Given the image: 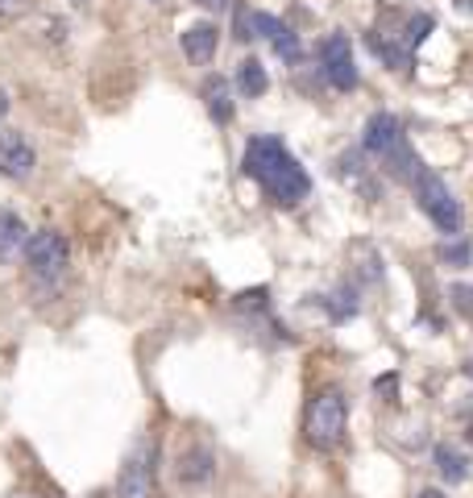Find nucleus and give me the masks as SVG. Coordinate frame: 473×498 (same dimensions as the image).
Here are the masks:
<instances>
[{"mask_svg":"<svg viewBox=\"0 0 473 498\" xmlns=\"http://www.w3.org/2000/svg\"><path fill=\"white\" fill-rule=\"evenodd\" d=\"M241 170L266 192L270 204H279V208H295L312 195L307 170L299 167V159H295L291 150L282 146V137H274V134H257L245 142Z\"/></svg>","mask_w":473,"mask_h":498,"instance_id":"1","label":"nucleus"},{"mask_svg":"<svg viewBox=\"0 0 473 498\" xmlns=\"http://www.w3.org/2000/svg\"><path fill=\"white\" fill-rule=\"evenodd\" d=\"M362 154H370L378 162V170H387L390 179H403V183H412V175L424 167V162L415 159V150L407 142V134H403L399 117H390V112H374L365 121Z\"/></svg>","mask_w":473,"mask_h":498,"instance_id":"2","label":"nucleus"},{"mask_svg":"<svg viewBox=\"0 0 473 498\" xmlns=\"http://www.w3.org/2000/svg\"><path fill=\"white\" fill-rule=\"evenodd\" d=\"M349 432V399L340 387L315 390L304 407V440L315 453H337Z\"/></svg>","mask_w":473,"mask_h":498,"instance_id":"3","label":"nucleus"},{"mask_svg":"<svg viewBox=\"0 0 473 498\" xmlns=\"http://www.w3.org/2000/svg\"><path fill=\"white\" fill-rule=\"evenodd\" d=\"M412 195H415V204H420V212H424L444 237H457V233H461L465 212H461V204H457V195L449 192V183L440 179L436 170H428V167L415 170Z\"/></svg>","mask_w":473,"mask_h":498,"instance_id":"4","label":"nucleus"},{"mask_svg":"<svg viewBox=\"0 0 473 498\" xmlns=\"http://www.w3.org/2000/svg\"><path fill=\"white\" fill-rule=\"evenodd\" d=\"M25 266L34 282H59L71 266V245L59 229H37L34 237H25Z\"/></svg>","mask_w":473,"mask_h":498,"instance_id":"5","label":"nucleus"},{"mask_svg":"<svg viewBox=\"0 0 473 498\" xmlns=\"http://www.w3.org/2000/svg\"><path fill=\"white\" fill-rule=\"evenodd\" d=\"M117 498H158V440L142 437L117 474Z\"/></svg>","mask_w":473,"mask_h":498,"instance_id":"6","label":"nucleus"},{"mask_svg":"<svg viewBox=\"0 0 473 498\" xmlns=\"http://www.w3.org/2000/svg\"><path fill=\"white\" fill-rule=\"evenodd\" d=\"M320 75L328 79L332 92H353V87L362 84L357 79V62H353L349 34H340V29L324 34V42H320Z\"/></svg>","mask_w":473,"mask_h":498,"instance_id":"7","label":"nucleus"},{"mask_svg":"<svg viewBox=\"0 0 473 498\" xmlns=\"http://www.w3.org/2000/svg\"><path fill=\"white\" fill-rule=\"evenodd\" d=\"M395 21H403V17H387V25L370 29V34H365V46H370V54L382 59V67H390V71H412V50L403 42V29H395Z\"/></svg>","mask_w":473,"mask_h":498,"instance_id":"8","label":"nucleus"},{"mask_svg":"<svg viewBox=\"0 0 473 498\" xmlns=\"http://www.w3.org/2000/svg\"><path fill=\"white\" fill-rule=\"evenodd\" d=\"M34 167H37V154H34V146L25 142V134L4 129V134H0V175L12 183H25L34 175Z\"/></svg>","mask_w":473,"mask_h":498,"instance_id":"9","label":"nucleus"},{"mask_svg":"<svg viewBox=\"0 0 473 498\" xmlns=\"http://www.w3.org/2000/svg\"><path fill=\"white\" fill-rule=\"evenodd\" d=\"M175 478H179L183 490L208 486V482L216 478V453L208 449V445H187V449L179 453V461H175Z\"/></svg>","mask_w":473,"mask_h":498,"instance_id":"10","label":"nucleus"},{"mask_svg":"<svg viewBox=\"0 0 473 498\" xmlns=\"http://www.w3.org/2000/svg\"><path fill=\"white\" fill-rule=\"evenodd\" d=\"M337 175L349 183L362 200H370V204L378 200V167H370V162H365L362 150H345V154L337 159Z\"/></svg>","mask_w":473,"mask_h":498,"instance_id":"11","label":"nucleus"},{"mask_svg":"<svg viewBox=\"0 0 473 498\" xmlns=\"http://www.w3.org/2000/svg\"><path fill=\"white\" fill-rule=\"evenodd\" d=\"M183 54L195 62V67H204V62L216 59V46H220V29L212 21H195L183 29Z\"/></svg>","mask_w":473,"mask_h":498,"instance_id":"12","label":"nucleus"},{"mask_svg":"<svg viewBox=\"0 0 473 498\" xmlns=\"http://www.w3.org/2000/svg\"><path fill=\"white\" fill-rule=\"evenodd\" d=\"M200 100H204L208 117L216 125H229L232 121V84L224 75H208L204 84H200Z\"/></svg>","mask_w":473,"mask_h":498,"instance_id":"13","label":"nucleus"},{"mask_svg":"<svg viewBox=\"0 0 473 498\" xmlns=\"http://www.w3.org/2000/svg\"><path fill=\"white\" fill-rule=\"evenodd\" d=\"M432 461H436V474L449 482V486H461L465 478H469V457L461 449H453V445H436L432 449Z\"/></svg>","mask_w":473,"mask_h":498,"instance_id":"14","label":"nucleus"},{"mask_svg":"<svg viewBox=\"0 0 473 498\" xmlns=\"http://www.w3.org/2000/svg\"><path fill=\"white\" fill-rule=\"evenodd\" d=\"M29 229H25V220L12 212V208H0V262H9L17 249L25 245Z\"/></svg>","mask_w":473,"mask_h":498,"instance_id":"15","label":"nucleus"},{"mask_svg":"<svg viewBox=\"0 0 473 498\" xmlns=\"http://www.w3.org/2000/svg\"><path fill=\"white\" fill-rule=\"evenodd\" d=\"M315 304L324 307L332 324H345L357 316V287H337L332 295H315Z\"/></svg>","mask_w":473,"mask_h":498,"instance_id":"16","label":"nucleus"},{"mask_svg":"<svg viewBox=\"0 0 473 498\" xmlns=\"http://www.w3.org/2000/svg\"><path fill=\"white\" fill-rule=\"evenodd\" d=\"M237 92L241 96H249V100H257V96H266L270 92V75H266V67L257 59H241L237 62Z\"/></svg>","mask_w":473,"mask_h":498,"instance_id":"17","label":"nucleus"},{"mask_svg":"<svg viewBox=\"0 0 473 498\" xmlns=\"http://www.w3.org/2000/svg\"><path fill=\"white\" fill-rule=\"evenodd\" d=\"M399 29H403V42H407V50H420L428 42V34L436 29V17L432 12H412V17H403L399 21Z\"/></svg>","mask_w":473,"mask_h":498,"instance_id":"18","label":"nucleus"},{"mask_svg":"<svg viewBox=\"0 0 473 498\" xmlns=\"http://www.w3.org/2000/svg\"><path fill=\"white\" fill-rule=\"evenodd\" d=\"M436 257L444 262V266H453V270H465L473 262V241L465 237V233L444 237V241H440V249H436Z\"/></svg>","mask_w":473,"mask_h":498,"instance_id":"19","label":"nucleus"},{"mask_svg":"<svg viewBox=\"0 0 473 498\" xmlns=\"http://www.w3.org/2000/svg\"><path fill=\"white\" fill-rule=\"evenodd\" d=\"M270 42H274V54H279L282 62H291V67H295V62H304V42H299V34H295V29H287V25H282Z\"/></svg>","mask_w":473,"mask_h":498,"instance_id":"20","label":"nucleus"},{"mask_svg":"<svg viewBox=\"0 0 473 498\" xmlns=\"http://www.w3.org/2000/svg\"><path fill=\"white\" fill-rule=\"evenodd\" d=\"M449 304L461 320H473V282H453L449 287Z\"/></svg>","mask_w":473,"mask_h":498,"instance_id":"21","label":"nucleus"},{"mask_svg":"<svg viewBox=\"0 0 473 498\" xmlns=\"http://www.w3.org/2000/svg\"><path fill=\"white\" fill-rule=\"evenodd\" d=\"M374 390H378V395H387V403H399V399H395V395H399V374L378 378V382H374Z\"/></svg>","mask_w":473,"mask_h":498,"instance_id":"22","label":"nucleus"},{"mask_svg":"<svg viewBox=\"0 0 473 498\" xmlns=\"http://www.w3.org/2000/svg\"><path fill=\"white\" fill-rule=\"evenodd\" d=\"M195 4H204V9H229V0H195Z\"/></svg>","mask_w":473,"mask_h":498,"instance_id":"23","label":"nucleus"},{"mask_svg":"<svg viewBox=\"0 0 473 498\" xmlns=\"http://www.w3.org/2000/svg\"><path fill=\"white\" fill-rule=\"evenodd\" d=\"M415 498H449V494H444V490H436V486H428V490H420Z\"/></svg>","mask_w":473,"mask_h":498,"instance_id":"24","label":"nucleus"},{"mask_svg":"<svg viewBox=\"0 0 473 498\" xmlns=\"http://www.w3.org/2000/svg\"><path fill=\"white\" fill-rule=\"evenodd\" d=\"M4 117H9V92L0 87V121H4Z\"/></svg>","mask_w":473,"mask_h":498,"instance_id":"25","label":"nucleus"},{"mask_svg":"<svg viewBox=\"0 0 473 498\" xmlns=\"http://www.w3.org/2000/svg\"><path fill=\"white\" fill-rule=\"evenodd\" d=\"M17 4H21V0H0V17H4V12H12Z\"/></svg>","mask_w":473,"mask_h":498,"instance_id":"26","label":"nucleus"},{"mask_svg":"<svg viewBox=\"0 0 473 498\" xmlns=\"http://www.w3.org/2000/svg\"><path fill=\"white\" fill-rule=\"evenodd\" d=\"M465 440H469V445H473V420H469V428H465Z\"/></svg>","mask_w":473,"mask_h":498,"instance_id":"27","label":"nucleus"},{"mask_svg":"<svg viewBox=\"0 0 473 498\" xmlns=\"http://www.w3.org/2000/svg\"><path fill=\"white\" fill-rule=\"evenodd\" d=\"M465 374H469V378H473V357H469V362H465Z\"/></svg>","mask_w":473,"mask_h":498,"instance_id":"28","label":"nucleus"},{"mask_svg":"<svg viewBox=\"0 0 473 498\" xmlns=\"http://www.w3.org/2000/svg\"><path fill=\"white\" fill-rule=\"evenodd\" d=\"M87 498H109V494H104V490H96V494H87Z\"/></svg>","mask_w":473,"mask_h":498,"instance_id":"29","label":"nucleus"},{"mask_svg":"<svg viewBox=\"0 0 473 498\" xmlns=\"http://www.w3.org/2000/svg\"><path fill=\"white\" fill-rule=\"evenodd\" d=\"M17 498H37V494H17Z\"/></svg>","mask_w":473,"mask_h":498,"instance_id":"30","label":"nucleus"},{"mask_svg":"<svg viewBox=\"0 0 473 498\" xmlns=\"http://www.w3.org/2000/svg\"><path fill=\"white\" fill-rule=\"evenodd\" d=\"M75 4H84V0H75Z\"/></svg>","mask_w":473,"mask_h":498,"instance_id":"31","label":"nucleus"}]
</instances>
